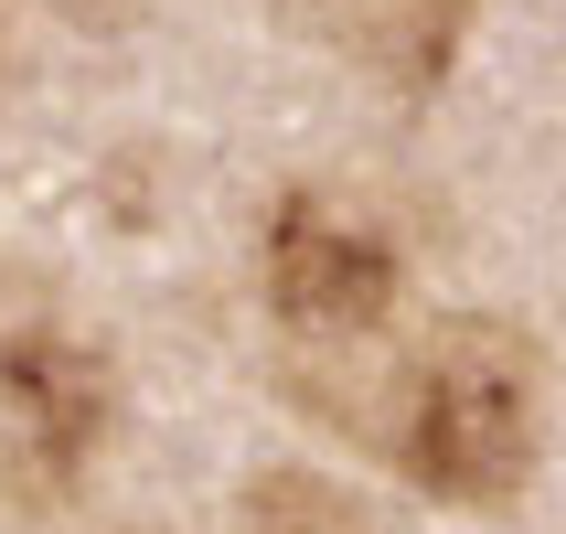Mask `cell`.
<instances>
[{"instance_id": "5", "label": "cell", "mask_w": 566, "mask_h": 534, "mask_svg": "<svg viewBox=\"0 0 566 534\" xmlns=\"http://www.w3.org/2000/svg\"><path fill=\"white\" fill-rule=\"evenodd\" d=\"M235 534H375V524H364V503H353L343 481L279 460V471H247V492H235Z\"/></svg>"}, {"instance_id": "2", "label": "cell", "mask_w": 566, "mask_h": 534, "mask_svg": "<svg viewBox=\"0 0 566 534\" xmlns=\"http://www.w3.org/2000/svg\"><path fill=\"white\" fill-rule=\"evenodd\" d=\"M107 428H118L107 353L64 321H11L0 332V492H11V513L54 524L96 481Z\"/></svg>"}, {"instance_id": "3", "label": "cell", "mask_w": 566, "mask_h": 534, "mask_svg": "<svg viewBox=\"0 0 566 534\" xmlns=\"http://www.w3.org/2000/svg\"><path fill=\"white\" fill-rule=\"evenodd\" d=\"M256 289H268V321L289 343H364L396 321V289H407V256L364 203L321 182H289L256 224Z\"/></svg>"}, {"instance_id": "1", "label": "cell", "mask_w": 566, "mask_h": 534, "mask_svg": "<svg viewBox=\"0 0 566 534\" xmlns=\"http://www.w3.org/2000/svg\"><path fill=\"white\" fill-rule=\"evenodd\" d=\"M385 460L449 513H513L545 460V375L513 321H439L396 364Z\"/></svg>"}, {"instance_id": "4", "label": "cell", "mask_w": 566, "mask_h": 534, "mask_svg": "<svg viewBox=\"0 0 566 534\" xmlns=\"http://www.w3.org/2000/svg\"><path fill=\"white\" fill-rule=\"evenodd\" d=\"M279 11L396 96H428L471 43V0H279Z\"/></svg>"}]
</instances>
